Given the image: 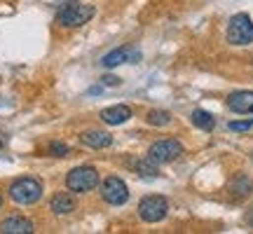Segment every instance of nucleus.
Segmentation results:
<instances>
[{
	"label": "nucleus",
	"instance_id": "obj_8",
	"mask_svg": "<svg viewBox=\"0 0 253 234\" xmlns=\"http://www.w3.org/2000/svg\"><path fill=\"white\" fill-rule=\"evenodd\" d=\"M138 49H134V47H118V49H113V52H108V54L101 59V63L106 66V68H118V66H122V63H136L138 61Z\"/></svg>",
	"mask_w": 253,
	"mask_h": 234
},
{
	"label": "nucleus",
	"instance_id": "obj_22",
	"mask_svg": "<svg viewBox=\"0 0 253 234\" xmlns=\"http://www.w3.org/2000/svg\"><path fill=\"white\" fill-rule=\"evenodd\" d=\"M0 148H2V141H0Z\"/></svg>",
	"mask_w": 253,
	"mask_h": 234
},
{
	"label": "nucleus",
	"instance_id": "obj_17",
	"mask_svg": "<svg viewBox=\"0 0 253 234\" xmlns=\"http://www.w3.org/2000/svg\"><path fill=\"white\" fill-rule=\"evenodd\" d=\"M145 122L150 126H169L171 124V113H167V110H150L148 117H145Z\"/></svg>",
	"mask_w": 253,
	"mask_h": 234
},
{
	"label": "nucleus",
	"instance_id": "obj_15",
	"mask_svg": "<svg viewBox=\"0 0 253 234\" xmlns=\"http://www.w3.org/2000/svg\"><path fill=\"white\" fill-rule=\"evenodd\" d=\"M134 169L138 176H143V178H157V162L150 159V157H143V159H138L134 164Z\"/></svg>",
	"mask_w": 253,
	"mask_h": 234
},
{
	"label": "nucleus",
	"instance_id": "obj_20",
	"mask_svg": "<svg viewBox=\"0 0 253 234\" xmlns=\"http://www.w3.org/2000/svg\"><path fill=\"white\" fill-rule=\"evenodd\" d=\"M103 82H106V84H118V78H113V75H106V78H103Z\"/></svg>",
	"mask_w": 253,
	"mask_h": 234
},
{
	"label": "nucleus",
	"instance_id": "obj_14",
	"mask_svg": "<svg viewBox=\"0 0 253 234\" xmlns=\"http://www.w3.org/2000/svg\"><path fill=\"white\" fill-rule=\"evenodd\" d=\"M192 124L197 126V129H202V131H211L216 126V119H213L211 113L197 108V110H192Z\"/></svg>",
	"mask_w": 253,
	"mask_h": 234
},
{
	"label": "nucleus",
	"instance_id": "obj_23",
	"mask_svg": "<svg viewBox=\"0 0 253 234\" xmlns=\"http://www.w3.org/2000/svg\"><path fill=\"white\" fill-rule=\"evenodd\" d=\"M0 204H2V197H0Z\"/></svg>",
	"mask_w": 253,
	"mask_h": 234
},
{
	"label": "nucleus",
	"instance_id": "obj_16",
	"mask_svg": "<svg viewBox=\"0 0 253 234\" xmlns=\"http://www.w3.org/2000/svg\"><path fill=\"white\" fill-rule=\"evenodd\" d=\"M251 190H253L251 180L244 178V176H237V180L230 185V192H232V197H237V199L249 197V195H251Z\"/></svg>",
	"mask_w": 253,
	"mask_h": 234
},
{
	"label": "nucleus",
	"instance_id": "obj_21",
	"mask_svg": "<svg viewBox=\"0 0 253 234\" xmlns=\"http://www.w3.org/2000/svg\"><path fill=\"white\" fill-rule=\"evenodd\" d=\"M246 223H249V225L253 227V208H251V211H249V213H246Z\"/></svg>",
	"mask_w": 253,
	"mask_h": 234
},
{
	"label": "nucleus",
	"instance_id": "obj_1",
	"mask_svg": "<svg viewBox=\"0 0 253 234\" xmlns=\"http://www.w3.org/2000/svg\"><path fill=\"white\" fill-rule=\"evenodd\" d=\"M40 197H42V183L36 178H31V176L17 178L9 185V199H12L14 204L28 206V204H36Z\"/></svg>",
	"mask_w": 253,
	"mask_h": 234
},
{
	"label": "nucleus",
	"instance_id": "obj_13",
	"mask_svg": "<svg viewBox=\"0 0 253 234\" xmlns=\"http://www.w3.org/2000/svg\"><path fill=\"white\" fill-rule=\"evenodd\" d=\"M52 211H54L56 216H68L75 211V199L68 195V192H56L54 197H52Z\"/></svg>",
	"mask_w": 253,
	"mask_h": 234
},
{
	"label": "nucleus",
	"instance_id": "obj_9",
	"mask_svg": "<svg viewBox=\"0 0 253 234\" xmlns=\"http://www.w3.org/2000/svg\"><path fill=\"white\" fill-rule=\"evenodd\" d=\"M227 108L237 113V115H249L253 113V91L244 89V91H235L227 96Z\"/></svg>",
	"mask_w": 253,
	"mask_h": 234
},
{
	"label": "nucleus",
	"instance_id": "obj_4",
	"mask_svg": "<svg viewBox=\"0 0 253 234\" xmlns=\"http://www.w3.org/2000/svg\"><path fill=\"white\" fill-rule=\"evenodd\" d=\"M94 17V7L91 5H82V2H66L61 9H59V24L68 28H78L82 24H87L89 19Z\"/></svg>",
	"mask_w": 253,
	"mask_h": 234
},
{
	"label": "nucleus",
	"instance_id": "obj_18",
	"mask_svg": "<svg viewBox=\"0 0 253 234\" xmlns=\"http://www.w3.org/2000/svg\"><path fill=\"white\" fill-rule=\"evenodd\" d=\"M227 126H230V131H249V129H253V119H235Z\"/></svg>",
	"mask_w": 253,
	"mask_h": 234
},
{
	"label": "nucleus",
	"instance_id": "obj_10",
	"mask_svg": "<svg viewBox=\"0 0 253 234\" xmlns=\"http://www.w3.org/2000/svg\"><path fill=\"white\" fill-rule=\"evenodd\" d=\"M0 232L2 234H31L33 232V223L24 216H9L0 223Z\"/></svg>",
	"mask_w": 253,
	"mask_h": 234
},
{
	"label": "nucleus",
	"instance_id": "obj_11",
	"mask_svg": "<svg viewBox=\"0 0 253 234\" xmlns=\"http://www.w3.org/2000/svg\"><path fill=\"white\" fill-rule=\"evenodd\" d=\"M101 119L110 126L125 124L126 119H131V108L129 106H110V108L101 110Z\"/></svg>",
	"mask_w": 253,
	"mask_h": 234
},
{
	"label": "nucleus",
	"instance_id": "obj_3",
	"mask_svg": "<svg viewBox=\"0 0 253 234\" xmlns=\"http://www.w3.org/2000/svg\"><path fill=\"white\" fill-rule=\"evenodd\" d=\"M227 42L230 45H251L253 42V21L249 14H235L227 24Z\"/></svg>",
	"mask_w": 253,
	"mask_h": 234
},
{
	"label": "nucleus",
	"instance_id": "obj_12",
	"mask_svg": "<svg viewBox=\"0 0 253 234\" xmlns=\"http://www.w3.org/2000/svg\"><path fill=\"white\" fill-rule=\"evenodd\" d=\"M80 141L87 148H94V150H101V148H108L113 143V136L106 134V131H99V129H89V131H82Z\"/></svg>",
	"mask_w": 253,
	"mask_h": 234
},
{
	"label": "nucleus",
	"instance_id": "obj_5",
	"mask_svg": "<svg viewBox=\"0 0 253 234\" xmlns=\"http://www.w3.org/2000/svg\"><path fill=\"white\" fill-rule=\"evenodd\" d=\"M183 155V145L176 138H162V141H155L148 148V157L155 159L157 164H169L173 159H178Z\"/></svg>",
	"mask_w": 253,
	"mask_h": 234
},
{
	"label": "nucleus",
	"instance_id": "obj_7",
	"mask_svg": "<svg viewBox=\"0 0 253 234\" xmlns=\"http://www.w3.org/2000/svg\"><path fill=\"white\" fill-rule=\"evenodd\" d=\"M101 197H103V201H108L110 206H122L126 199H129V188L125 185L122 178L110 176V178H106L103 185H101Z\"/></svg>",
	"mask_w": 253,
	"mask_h": 234
},
{
	"label": "nucleus",
	"instance_id": "obj_2",
	"mask_svg": "<svg viewBox=\"0 0 253 234\" xmlns=\"http://www.w3.org/2000/svg\"><path fill=\"white\" fill-rule=\"evenodd\" d=\"M96 185H99V171L94 166H75L66 176V188L71 190V192H78V195L89 192Z\"/></svg>",
	"mask_w": 253,
	"mask_h": 234
},
{
	"label": "nucleus",
	"instance_id": "obj_6",
	"mask_svg": "<svg viewBox=\"0 0 253 234\" xmlns=\"http://www.w3.org/2000/svg\"><path fill=\"white\" fill-rule=\"evenodd\" d=\"M169 213V201L160 195H150V197H143L141 204H138V216L145 223H160L164 220Z\"/></svg>",
	"mask_w": 253,
	"mask_h": 234
},
{
	"label": "nucleus",
	"instance_id": "obj_19",
	"mask_svg": "<svg viewBox=\"0 0 253 234\" xmlns=\"http://www.w3.org/2000/svg\"><path fill=\"white\" fill-rule=\"evenodd\" d=\"M49 153L54 155V157H66V155L71 153V148L63 143H49Z\"/></svg>",
	"mask_w": 253,
	"mask_h": 234
}]
</instances>
